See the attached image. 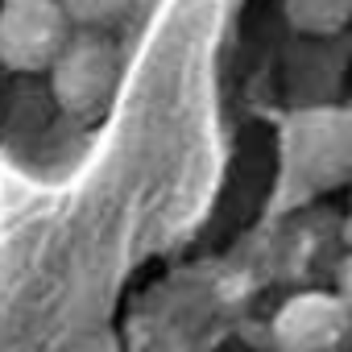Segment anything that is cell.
Returning a JSON list of instances; mask_svg holds the SVG:
<instances>
[{"mask_svg":"<svg viewBox=\"0 0 352 352\" xmlns=\"http://www.w3.org/2000/svg\"><path fill=\"white\" fill-rule=\"evenodd\" d=\"M336 294L348 302V311H352V253L344 257V265H340V278H336Z\"/></svg>","mask_w":352,"mask_h":352,"instance_id":"52a82bcc","label":"cell"},{"mask_svg":"<svg viewBox=\"0 0 352 352\" xmlns=\"http://www.w3.org/2000/svg\"><path fill=\"white\" fill-rule=\"evenodd\" d=\"M133 5L137 0H58V9L67 13L71 30H100V34L120 25L133 13Z\"/></svg>","mask_w":352,"mask_h":352,"instance_id":"8992f818","label":"cell"},{"mask_svg":"<svg viewBox=\"0 0 352 352\" xmlns=\"http://www.w3.org/2000/svg\"><path fill=\"white\" fill-rule=\"evenodd\" d=\"M58 0H0V67L13 75H42L71 38Z\"/></svg>","mask_w":352,"mask_h":352,"instance_id":"3957f363","label":"cell"},{"mask_svg":"<svg viewBox=\"0 0 352 352\" xmlns=\"http://www.w3.org/2000/svg\"><path fill=\"white\" fill-rule=\"evenodd\" d=\"M348 191H352V187H348Z\"/></svg>","mask_w":352,"mask_h":352,"instance_id":"ba28073f","label":"cell"},{"mask_svg":"<svg viewBox=\"0 0 352 352\" xmlns=\"http://www.w3.org/2000/svg\"><path fill=\"white\" fill-rule=\"evenodd\" d=\"M348 352H352V348H348Z\"/></svg>","mask_w":352,"mask_h":352,"instance_id":"9c48e42d","label":"cell"},{"mask_svg":"<svg viewBox=\"0 0 352 352\" xmlns=\"http://www.w3.org/2000/svg\"><path fill=\"white\" fill-rule=\"evenodd\" d=\"M282 13L302 38H336L352 25V0H282Z\"/></svg>","mask_w":352,"mask_h":352,"instance_id":"5b68a950","label":"cell"},{"mask_svg":"<svg viewBox=\"0 0 352 352\" xmlns=\"http://www.w3.org/2000/svg\"><path fill=\"white\" fill-rule=\"evenodd\" d=\"M352 187V104H302L282 120V204Z\"/></svg>","mask_w":352,"mask_h":352,"instance_id":"6da1fadb","label":"cell"},{"mask_svg":"<svg viewBox=\"0 0 352 352\" xmlns=\"http://www.w3.org/2000/svg\"><path fill=\"white\" fill-rule=\"evenodd\" d=\"M274 352H348L352 311L336 290L307 286L294 290L270 319Z\"/></svg>","mask_w":352,"mask_h":352,"instance_id":"277c9868","label":"cell"},{"mask_svg":"<svg viewBox=\"0 0 352 352\" xmlns=\"http://www.w3.org/2000/svg\"><path fill=\"white\" fill-rule=\"evenodd\" d=\"M50 96L75 120H96L120 87V46L112 34L75 30L50 63Z\"/></svg>","mask_w":352,"mask_h":352,"instance_id":"7a4b0ae2","label":"cell"}]
</instances>
